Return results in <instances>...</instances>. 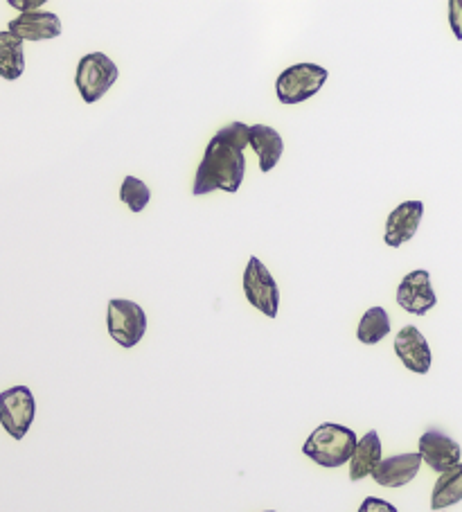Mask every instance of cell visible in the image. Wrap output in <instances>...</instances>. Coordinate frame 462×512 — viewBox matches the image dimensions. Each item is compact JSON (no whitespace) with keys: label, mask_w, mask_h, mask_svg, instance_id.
Here are the masks:
<instances>
[{"label":"cell","mask_w":462,"mask_h":512,"mask_svg":"<svg viewBox=\"0 0 462 512\" xmlns=\"http://www.w3.org/2000/svg\"><path fill=\"white\" fill-rule=\"evenodd\" d=\"M420 467V454H397L384 458V461L377 465V470L372 472V479H375L377 485H384V488H402V485H408L415 479Z\"/></svg>","instance_id":"4fadbf2b"},{"label":"cell","mask_w":462,"mask_h":512,"mask_svg":"<svg viewBox=\"0 0 462 512\" xmlns=\"http://www.w3.org/2000/svg\"><path fill=\"white\" fill-rule=\"evenodd\" d=\"M359 512H397V508L393 506V503H388L384 499L368 497V499H363Z\"/></svg>","instance_id":"44dd1931"},{"label":"cell","mask_w":462,"mask_h":512,"mask_svg":"<svg viewBox=\"0 0 462 512\" xmlns=\"http://www.w3.org/2000/svg\"><path fill=\"white\" fill-rule=\"evenodd\" d=\"M462 501V463L453 467V470L440 474V479L433 485L431 494V508L433 510H447Z\"/></svg>","instance_id":"e0dca14e"},{"label":"cell","mask_w":462,"mask_h":512,"mask_svg":"<svg viewBox=\"0 0 462 512\" xmlns=\"http://www.w3.org/2000/svg\"><path fill=\"white\" fill-rule=\"evenodd\" d=\"M397 305L406 310L408 314L424 316L429 314L435 305H438V296H435L429 271L417 269L406 273L404 280L397 287Z\"/></svg>","instance_id":"ba28073f"},{"label":"cell","mask_w":462,"mask_h":512,"mask_svg":"<svg viewBox=\"0 0 462 512\" xmlns=\"http://www.w3.org/2000/svg\"><path fill=\"white\" fill-rule=\"evenodd\" d=\"M395 355L399 361L417 375H426L431 370L433 355L424 334L415 325H406L395 337Z\"/></svg>","instance_id":"30bf717a"},{"label":"cell","mask_w":462,"mask_h":512,"mask_svg":"<svg viewBox=\"0 0 462 512\" xmlns=\"http://www.w3.org/2000/svg\"><path fill=\"white\" fill-rule=\"evenodd\" d=\"M34 416H37V402L28 386H12L0 393V425L14 440L25 438Z\"/></svg>","instance_id":"8992f818"},{"label":"cell","mask_w":462,"mask_h":512,"mask_svg":"<svg viewBox=\"0 0 462 512\" xmlns=\"http://www.w3.org/2000/svg\"><path fill=\"white\" fill-rule=\"evenodd\" d=\"M417 454L422 456V463L429 465L433 472L444 474L453 470L456 465H460L462 449L456 440L449 438L444 431L429 429L424 431L420 438V452Z\"/></svg>","instance_id":"9c48e42d"},{"label":"cell","mask_w":462,"mask_h":512,"mask_svg":"<svg viewBox=\"0 0 462 512\" xmlns=\"http://www.w3.org/2000/svg\"><path fill=\"white\" fill-rule=\"evenodd\" d=\"M424 217V203L422 201H404L388 215L386 219V233L384 240L393 249H399L406 242H411L417 228L422 224Z\"/></svg>","instance_id":"8fae6325"},{"label":"cell","mask_w":462,"mask_h":512,"mask_svg":"<svg viewBox=\"0 0 462 512\" xmlns=\"http://www.w3.org/2000/svg\"><path fill=\"white\" fill-rule=\"evenodd\" d=\"M384 461L381 458V438L377 431H368L366 436H363L357 449H354V454L350 458V481H363L366 476H372V472L377 470V465Z\"/></svg>","instance_id":"5bb4252c"},{"label":"cell","mask_w":462,"mask_h":512,"mask_svg":"<svg viewBox=\"0 0 462 512\" xmlns=\"http://www.w3.org/2000/svg\"><path fill=\"white\" fill-rule=\"evenodd\" d=\"M10 5L16 7V10H21V14H28V12H39L43 5H46V0H10Z\"/></svg>","instance_id":"7402d4cb"},{"label":"cell","mask_w":462,"mask_h":512,"mask_svg":"<svg viewBox=\"0 0 462 512\" xmlns=\"http://www.w3.org/2000/svg\"><path fill=\"white\" fill-rule=\"evenodd\" d=\"M120 201L127 203L131 213H142L151 201L149 185L142 183L138 176H124L122 188H120Z\"/></svg>","instance_id":"d6986e66"},{"label":"cell","mask_w":462,"mask_h":512,"mask_svg":"<svg viewBox=\"0 0 462 512\" xmlns=\"http://www.w3.org/2000/svg\"><path fill=\"white\" fill-rule=\"evenodd\" d=\"M7 30L16 34L21 41H48L57 39L64 28H61V19L55 12H28L19 14L14 21H10Z\"/></svg>","instance_id":"7c38bea8"},{"label":"cell","mask_w":462,"mask_h":512,"mask_svg":"<svg viewBox=\"0 0 462 512\" xmlns=\"http://www.w3.org/2000/svg\"><path fill=\"white\" fill-rule=\"evenodd\" d=\"M264 512H275V510H264Z\"/></svg>","instance_id":"603a6c76"},{"label":"cell","mask_w":462,"mask_h":512,"mask_svg":"<svg viewBox=\"0 0 462 512\" xmlns=\"http://www.w3.org/2000/svg\"><path fill=\"white\" fill-rule=\"evenodd\" d=\"M106 325L115 343L122 348H136L147 332V314L138 303L124 298L109 300Z\"/></svg>","instance_id":"277c9868"},{"label":"cell","mask_w":462,"mask_h":512,"mask_svg":"<svg viewBox=\"0 0 462 512\" xmlns=\"http://www.w3.org/2000/svg\"><path fill=\"white\" fill-rule=\"evenodd\" d=\"M118 75L120 70L111 57H106L104 52H91V55L82 57L77 66V91L86 104H95L111 91V86L118 82Z\"/></svg>","instance_id":"3957f363"},{"label":"cell","mask_w":462,"mask_h":512,"mask_svg":"<svg viewBox=\"0 0 462 512\" xmlns=\"http://www.w3.org/2000/svg\"><path fill=\"white\" fill-rule=\"evenodd\" d=\"M327 82V70L316 64H296L282 70L278 82H275V93L282 104H300L307 102L321 91Z\"/></svg>","instance_id":"5b68a950"},{"label":"cell","mask_w":462,"mask_h":512,"mask_svg":"<svg viewBox=\"0 0 462 512\" xmlns=\"http://www.w3.org/2000/svg\"><path fill=\"white\" fill-rule=\"evenodd\" d=\"M357 443L359 438L352 429L336 425V422H323V425L316 427L312 431V436L305 440V445H302V454L312 458L316 465L334 470V467L350 463L354 449H357Z\"/></svg>","instance_id":"7a4b0ae2"},{"label":"cell","mask_w":462,"mask_h":512,"mask_svg":"<svg viewBox=\"0 0 462 512\" xmlns=\"http://www.w3.org/2000/svg\"><path fill=\"white\" fill-rule=\"evenodd\" d=\"M23 43L16 34L10 30L0 32V77L7 82L19 79L25 70V52Z\"/></svg>","instance_id":"2e32d148"},{"label":"cell","mask_w":462,"mask_h":512,"mask_svg":"<svg viewBox=\"0 0 462 512\" xmlns=\"http://www.w3.org/2000/svg\"><path fill=\"white\" fill-rule=\"evenodd\" d=\"M244 294L255 310H260L269 319L278 316L280 289L271 271L264 267L260 258H251L244 271Z\"/></svg>","instance_id":"52a82bcc"},{"label":"cell","mask_w":462,"mask_h":512,"mask_svg":"<svg viewBox=\"0 0 462 512\" xmlns=\"http://www.w3.org/2000/svg\"><path fill=\"white\" fill-rule=\"evenodd\" d=\"M251 147L260 158V170L271 172L275 165L280 163L284 154V140L282 136L269 125H253L251 127Z\"/></svg>","instance_id":"9a60e30c"},{"label":"cell","mask_w":462,"mask_h":512,"mask_svg":"<svg viewBox=\"0 0 462 512\" xmlns=\"http://www.w3.org/2000/svg\"><path fill=\"white\" fill-rule=\"evenodd\" d=\"M248 145H251V127L244 122H230V125L221 127L210 138L206 154L201 158L192 188L194 197H203V194L215 190L235 194L246 174L244 149Z\"/></svg>","instance_id":"6da1fadb"},{"label":"cell","mask_w":462,"mask_h":512,"mask_svg":"<svg viewBox=\"0 0 462 512\" xmlns=\"http://www.w3.org/2000/svg\"><path fill=\"white\" fill-rule=\"evenodd\" d=\"M390 334V316L384 307H370V310L363 314L357 328V339L363 346H377L379 341H384Z\"/></svg>","instance_id":"ac0fdd59"},{"label":"cell","mask_w":462,"mask_h":512,"mask_svg":"<svg viewBox=\"0 0 462 512\" xmlns=\"http://www.w3.org/2000/svg\"><path fill=\"white\" fill-rule=\"evenodd\" d=\"M449 25L453 30V37L462 41V0H451L449 3Z\"/></svg>","instance_id":"ffe728a7"}]
</instances>
